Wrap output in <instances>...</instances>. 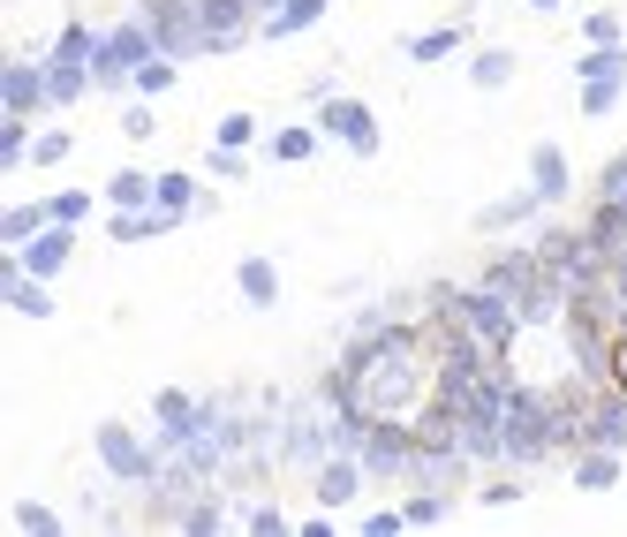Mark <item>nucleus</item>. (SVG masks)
<instances>
[{"instance_id":"7","label":"nucleus","mask_w":627,"mask_h":537,"mask_svg":"<svg viewBox=\"0 0 627 537\" xmlns=\"http://www.w3.org/2000/svg\"><path fill=\"white\" fill-rule=\"evenodd\" d=\"M152 197H159V182H152V175H137V167H122V175L106 182V204H114V212H145Z\"/></svg>"},{"instance_id":"2","label":"nucleus","mask_w":627,"mask_h":537,"mask_svg":"<svg viewBox=\"0 0 627 537\" xmlns=\"http://www.w3.org/2000/svg\"><path fill=\"white\" fill-rule=\"evenodd\" d=\"M145 23H152V38H159L166 61H174V53H212V46H204V8H197V0H152Z\"/></svg>"},{"instance_id":"21","label":"nucleus","mask_w":627,"mask_h":537,"mask_svg":"<svg viewBox=\"0 0 627 537\" xmlns=\"http://www.w3.org/2000/svg\"><path fill=\"white\" fill-rule=\"evenodd\" d=\"M401 515H409V530H424V523H439V515H447V500H439V492H416Z\"/></svg>"},{"instance_id":"25","label":"nucleus","mask_w":627,"mask_h":537,"mask_svg":"<svg viewBox=\"0 0 627 537\" xmlns=\"http://www.w3.org/2000/svg\"><path fill=\"white\" fill-rule=\"evenodd\" d=\"M23 152H30V145H23V114H15V122H8V129H0V167H15V160H23Z\"/></svg>"},{"instance_id":"18","label":"nucleus","mask_w":627,"mask_h":537,"mask_svg":"<svg viewBox=\"0 0 627 537\" xmlns=\"http://www.w3.org/2000/svg\"><path fill=\"white\" fill-rule=\"evenodd\" d=\"M189 204H197V182H189V175H159V212H174V220H181Z\"/></svg>"},{"instance_id":"6","label":"nucleus","mask_w":627,"mask_h":537,"mask_svg":"<svg viewBox=\"0 0 627 537\" xmlns=\"http://www.w3.org/2000/svg\"><path fill=\"white\" fill-rule=\"evenodd\" d=\"M99 454H106V470H114V477H159V462L129 439V432H122V424H106V432H99Z\"/></svg>"},{"instance_id":"9","label":"nucleus","mask_w":627,"mask_h":537,"mask_svg":"<svg viewBox=\"0 0 627 537\" xmlns=\"http://www.w3.org/2000/svg\"><path fill=\"white\" fill-rule=\"evenodd\" d=\"M529 175H537V197H544V204H560V197H567V160H560V145H537Z\"/></svg>"},{"instance_id":"19","label":"nucleus","mask_w":627,"mask_h":537,"mask_svg":"<svg viewBox=\"0 0 627 537\" xmlns=\"http://www.w3.org/2000/svg\"><path fill=\"white\" fill-rule=\"evenodd\" d=\"M317 152V129H280L273 137V160H311Z\"/></svg>"},{"instance_id":"15","label":"nucleus","mask_w":627,"mask_h":537,"mask_svg":"<svg viewBox=\"0 0 627 537\" xmlns=\"http://www.w3.org/2000/svg\"><path fill=\"white\" fill-rule=\"evenodd\" d=\"M575 76H582V84H627V53H613V46H598V53H590V61L575 68Z\"/></svg>"},{"instance_id":"1","label":"nucleus","mask_w":627,"mask_h":537,"mask_svg":"<svg viewBox=\"0 0 627 537\" xmlns=\"http://www.w3.org/2000/svg\"><path fill=\"white\" fill-rule=\"evenodd\" d=\"M159 53V38H152V23H122V30H106L99 38V53H91V76L99 84H129L145 61Z\"/></svg>"},{"instance_id":"27","label":"nucleus","mask_w":627,"mask_h":537,"mask_svg":"<svg viewBox=\"0 0 627 537\" xmlns=\"http://www.w3.org/2000/svg\"><path fill=\"white\" fill-rule=\"evenodd\" d=\"M582 30H590V38H598V46H620V15H605V8H598V15H590V23H582Z\"/></svg>"},{"instance_id":"16","label":"nucleus","mask_w":627,"mask_h":537,"mask_svg":"<svg viewBox=\"0 0 627 537\" xmlns=\"http://www.w3.org/2000/svg\"><path fill=\"white\" fill-rule=\"evenodd\" d=\"M469 76L484 84V91H499V84L514 76V53H506V46H491V53H476V61H469Z\"/></svg>"},{"instance_id":"11","label":"nucleus","mask_w":627,"mask_h":537,"mask_svg":"<svg viewBox=\"0 0 627 537\" xmlns=\"http://www.w3.org/2000/svg\"><path fill=\"white\" fill-rule=\"evenodd\" d=\"M38 99H53V84H46L38 68H8V107H15V114H30Z\"/></svg>"},{"instance_id":"20","label":"nucleus","mask_w":627,"mask_h":537,"mask_svg":"<svg viewBox=\"0 0 627 537\" xmlns=\"http://www.w3.org/2000/svg\"><path fill=\"white\" fill-rule=\"evenodd\" d=\"M250 137H258V122H250V114H227V122H220V152H242Z\"/></svg>"},{"instance_id":"13","label":"nucleus","mask_w":627,"mask_h":537,"mask_svg":"<svg viewBox=\"0 0 627 537\" xmlns=\"http://www.w3.org/2000/svg\"><path fill=\"white\" fill-rule=\"evenodd\" d=\"M38 227H53V204H15V212H8V220H0V235H8V242H15V250H23V242H30V235H38Z\"/></svg>"},{"instance_id":"10","label":"nucleus","mask_w":627,"mask_h":537,"mask_svg":"<svg viewBox=\"0 0 627 537\" xmlns=\"http://www.w3.org/2000/svg\"><path fill=\"white\" fill-rule=\"evenodd\" d=\"M613 477H620V454H613V447H582V454H575V485L605 492Z\"/></svg>"},{"instance_id":"8","label":"nucleus","mask_w":627,"mask_h":537,"mask_svg":"<svg viewBox=\"0 0 627 537\" xmlns=\"http://www.w3.org/2000/svg\"><path fill=\"white\" fill-rule=\"evenodd\" d=\"M317 15H325V0H280V15H265L258 30L265 38H296V30H311Z\"/></svg>"},{"instance_id":"5","label":"nucleus","mask_w":627,"mask_h":537,"mask_svg":"<svg viewBox=\"0 0 627 537\" xmlns=\"http://www.w3.org/2000/svg\"><path fill=\"white\" fill-rule=\"evenodd\" d=\"M197 8H204V46L220 53V46H235V38L250 30V8H258V0H197Z\"/></svg>"},{"instance_id":"26","label":"nucleus","mask_w":627,"mask_h":537,"mask_svg":"<svg viewBox=\"0 0 627 537\" xmlns=\"http://www.w3.org/2000/svg\"><path fill=\"white\" fill-rule=\"evenodd\" d=\"M514 500H522V477H491L484 485V508H514Z\"/></svg>"},{"instance_id":"23","label":"nucleus","mask_w":627,"mask_h":537,"mask_svg":"<svg viewBox=\"0 0 627 537\" xmlns=\"http://www.w3.org/2000/svg\"><path fill=\"white\" fill-rule=\"evenodd\" d=\"M46 204H53V220H61V227H76V220L91 212V197H84V189H68V197H46Z\"/></svg>"},{"instance_id":"12","label":"nucleus","mask_w":627,"mask_h":537,"mask_svg":"<svg viewBox=\"0 0 627 537\" xmlns=\"http://www.w3.org/2000/svg\"><path fill=\"white\" fill-rule=\"evenodd\" d=\"M537 204H544V197H537V189H522V197H506V204H484V212H476V227H484V235H491V227H514V220H529Z\"/></svg>"},{"instance_id":"17","label":"nucleus","mask_w":627,"mask_h":537,"mask_svg":"<svg viewBox=\"0 0 627 537\" xmlns=\"http://www.w3.org/2000/svg\"><path fill=\"white\" fill-rule=\"evenodd\" d=\"M454 46H462V23H447V30H424V38H409V53H416V61H447Z\"/></svg>"},{"instance_id":"14","label":"nucleus","mask_w":627,"mask_h":537,"mask_svg":"<svg viewBox=\"0 0 627 537\" xmlns=\"http://www.w3.org/2000/svg\"><path fill=\"white\" fill-rule=\"evenodd\" d=\"M235 280H242V296H250V303H273V296H280V273H273L265 258H242V273H235Z\"/></svg>"},{"instance_id":"28","label":"nucleus","mask_w":627,"mask_h":537,"mask_svg":"<svg viewBox=\"0 0 627 537\" xmlns=\"http://www.w3.org/2000/svg\"><path fill=\"white\" fill-rule=\"evenodd\" d=\"M30 160H46V167H53V160H68V137H38V145H30Z\"/></svg>"},{"instance_id":"3","label":"nucleus","mask_w":627,"mask_h":537,"mask_svg":"<svg viewBox=\"0 0 627 537\" xmlns=\"http://www.w3.org/2000/svg\"><path fill=\"white\" fill-rule=\"evenodd\" d=\"M317 129H333L348 152H378V114L355 99H317Z\"/></svg>"},{"instance_id":"24","label":"nucleus","mask_w":627,"mask_h":537,"mask_svg":"<svg viewBox=\"0 0 627 537\" xmlns=\"http://www.w3.org/2000/svg\"><path fill=\"white\" fill-rule=\"evenodd\" d=\"M620 91H627V84H582V114H613Z\"/></svg>"},{"instance_id":"22","label":"nucleus","mask_w":627,"mask_h":537,"mask_svg":"<svg viewBox=\"0 0 627 537\" xmlns=\"http://www.w3.org/2000/svg\"><path fill=\"white\" fill-rule=\"evenodd\" d=\"M166 84H174V61H166V53H152V61L137 68V91H166Z\"/></svg>"},{"instance_id":"4","label":"nucleus","mask_w":627,"mask_h":537,"mask_svg":"<svg viewBox=\"0 0 627 537\" xmlns=\"http://www.w3.org/2000/svg\"><path fill=\"white\" fill-rule=\"evenodd\" d=\"M15 265H23L30 280H46V273H61V265H68V227H61V220H53V227H38V235L23 242V258H15Z\"/></svg>"},{"instance_id":"29","label":"nucleus","mask_w":627,"mask_h":537,"mask_svg":"<svg viewBox=\"0 0 627 537\" xmlns=\"http://www.w3.org/2000/svg\"><path fill=\"white\" fill-rule=\"evenodd\" d=\"M529 8H560V0H529Z\"/></svg>"}]
</instances>
